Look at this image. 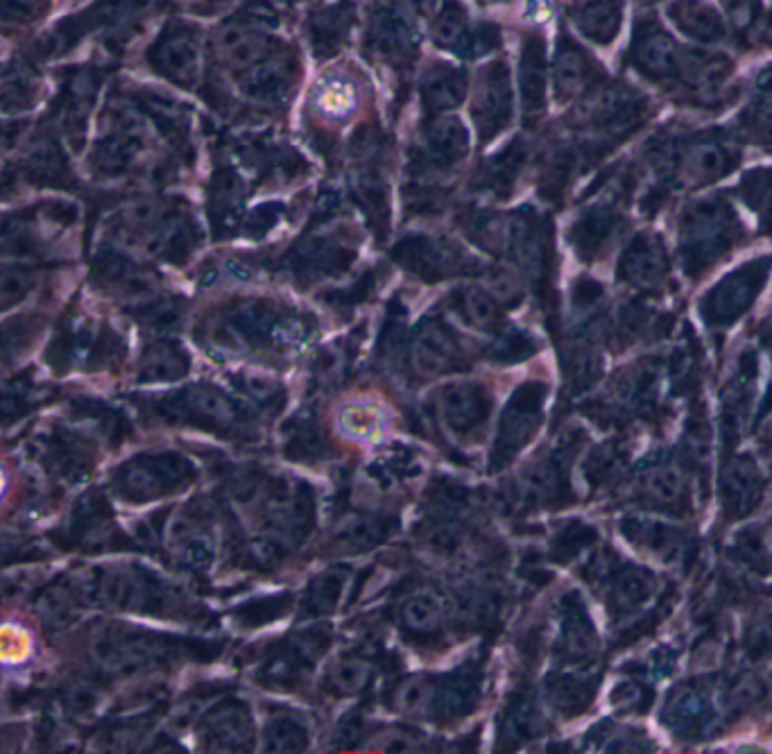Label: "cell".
I'll list each match as a JSON object with an SVG mask.
<instances>
[{"label": "cell", "mask_w": 772, "mask_h": 754, "mask_svg": "<svg viewBox=\"0 0 772 754\" xmlns=\"http://www.w3.org/2000/svg\"><path fill=\"white\" fill-rule=\"evenodd\" d=\"M193 467L184 458L166 453V456H154L132 462L120 476L123 492L136 501H152L166 494L170 487L186 483L191 478Z\"/></svg>", "instance_id": "1"}, {"label": "cell", "mask_w": 772, "mask_h": 754, "mask_svg": "<svg viewBox=\"0 0 772 754\" xmlns=\"http://www.w3.org/2000/svg\"><path fill=\"white\" fill-rule=\"evenodd\" d=\"M93 659L116 675H134L145 668H152L166 655L157 641L148 637H132V634L105 632L93 641Z\"/></svg>", "instance_id": "2"}, {"label": "cell", "mask_w": 772, "mask_h": 754, "mask_svg": "<svg viewBox=\"0 0 772 754\" xmlns=\"http://www.w3.org/2000/svg\"><path fill=\"white\" fill-rule=\"evenodd\" d=\"M265 512H268L270 524L274 526V533H277L279 539H293L306 533L308 524H311L313 503L304 487L290 481H281L268 492Z\"/></svg>", "instance_id": "3"}, {"label": "cell", "mask_w": 772, "mask_h": 754, "mask_svg": "<svg viewBox=\"0 0 772 754\" xmlns=\"http://www.w3.org/2000/svg\"><path fill=\"white\" fill-rule=\"evenodd\" d=\"M96 594L102 603L120 612H148L159 601L150 582L139 571L125 567L105 571V576L96 582Z\"/></svg>", "instance_id": "4"}, {"label": "cell", "mask_w": 772, "mask_h": 754, "mask_svg": "<svg viewBox=\"0 0 772 754\" xmlns=\"http://www.w3.org/2000/svg\"><path fill=\"white\" fill-rule=\"evenodd\" d=\"M150 57L161 73L179 84L193 82L197 71H200V46H197V39L191 32L179 30L168 34L159 41Z\"/></svg>", "instance_id": "5"}, {"label": "cell", "mask_w": 772, "mask_h": 754, "mask_svg": "<svg viewBox=\"0 0 772 754\" xmlns=\"http://www.w3.org/2000/svg\"><path fill=\"white\" fill-rule=\"evenodd\" d=\"M510 116V77L503 64H494L480 82L476 100V121L480 130L487 132L501 130L505 118Z\"/></svg>", "instance_id": "6"}, {"label": "cell", "mask_w": 772, "mask_h": 754, "mask_svg": "<svg viewBox=\"0 0 772 754\" xmlns=\"http://www.w3.org/2000/svg\"><path fill=\"white\" fill-rule=\"evenodd\" d=\"M410 356H413L415 372L431 379V376L449 370L453 358H456V347H453V340L440 324L426 322L417 331Z\"/></svg>", "instance_id": "7"}, {"label": "cell", "mask_w": 772, "mask_h": 754, "mask_svg": "<svg viewBox=\"0 0 772 754\" xmlns=\"http://www.w3.org/2000/svg\"><path fill=\"white\" fill-rule=\"evenodd\" d=\"M483 415V399L474 385H446L440 392V417L456 433H465Z\"/></svg>", "instance_id": "8"}, {"label": "cell", "mask_w": 772, "mask_h": 754, "mask_svg": "<svg viewBox=\"0 0 772 754\" xmlns=\"http://www.w3.org/2000/svg\"><path fill=\"white\" fill-rule=\"evenodd\" d=\"M204 730L213 743H220V748L225 750H236L252 739L250 714L238 705L213 709L204 721Z\"/></svg>", "instance_id": "9"}, {"label": "cell", "mask_w": 772, "mask_h": 754, "mask_svg": "<svg viewBox=\"0 0 772 754\" xmlns=\"http://www.w3.org/2000/svg\"><path fill=\"white\" fill-rule=\"evenodd\" d=\"M218 48L231 66L250 68L263 62L265 53H268V41L259 34L240 28V25H229L220 32Z\"/></svg>", "instance_id": "10"}, {"label": "cell", "mask_w": 772, "mask_h": 754, "mask_svg": "<svg viewBox=\"0 0 772 754\" xmlns=\"http://www.w3.org/2000/svg\"><path fill=\"white\" fill-rule=\"evenodd\" d=\"M349 580L351 576L345 569H329L320 573L306 591V612L324 616L336 610V607L345 601Z\"/></svg>", "instance_id": "11"}, {"label": "cell", "mask_w": 772, "mask_h": 754, "mask_svg": "<svg viewBox=\"0 0 772 754\" xmlns=\"http://www.w3.org/2000/svg\"><path fill=\"white\" fill-rule=\"evenodd\" d=\"M188 372V361L182 349L168 342H159L145 351L141 363V379L148 383L157 381H177Z\"/></svg>", "instance_id": "12"}, {"label": "cell", "mask_w": 772, "mask_h": 754, "mask_svg": "<svg viewBox=\"0 0 772 754\" xmlns=\"http://www.w3.org/2000/svg\"><path fill=\"white\" fill-rule=\"evenodd\" d=\"M465 75H460L453 68L440 66L426 75L422 84L424 102L431 109H451L465 98Z\"/></svg>", "instance_id": "13"}, {"label": "cell", "mask_w": 772, "mask_h": 754, "mask_svg": "<svg viewBox=\"0 0 772 754\" xmlns=\"http://www.w3.org/2000/svg\"><path fill=\"white\" fill-rule=\"evenodd\" d=\"M186 406L193 410L195 415H200L207 422H213L218 426H231L236 424L238 410L234 401L225 397L220 390L211 388V385H195L186 392Z\"/></svg>", "instance_id": "14"}, {"label": "cell", "mask_w": 772, "mask_h": 754, "mask_svg": "<svg viewBox=\"0 0 772 754\" xmlns=\"http://www.w3.org/2000/svg\"><path fill=\"white\" fill-rule=\"evenodd\" d=\"M401 619L413 632L428 634L440 628L444 619L442 601L433 591L419 589L413 596L406 598V603L401 607Z\"/></svg>", "instance_id": "15"}, {"label": "cell", "mask_w": 772, "mask_h": 754, "mask_svg": "<svg viewBox=\"0 0 772 754\" xmlns=\"http://www.w3.org/2000/svg\"><path fill=\"white\" fill-rule=\"evenodd\" d=\"M372 678V666L363 657H340L329 671V684L340 696H356Z\"/></svg>", "instance_id": "16"}, {"label": "cell", "mask_w": 772, "mask_h": 754, "mask_svg": "<svg viewBox=\"0 0 772 754\" xmlns=\"http://www.w3.org/2000/svg\"><path fill=\"white\" fill-rule=\"evenodd\" d=\"M315 105L329 118H345L351 109L356 107V89L354 84L342 80V77H331L322 84L315 93Z\"/></svg>", "instance_id": "17"}, {"label": "cell", "mask_w": 772, "mask_h": 754, "mask_svg": "<svg viewBox=\"0 0 772 754\" xmlns=\"http://www.w3.org/2000/svg\"><path fill=\"white\" fill-rule=\"evenodd\" d=\"M428 148H431L433 157L442 161H456L467 150V132L462 130L458 121H446L435 123L428 132Z\"/></svg>", "instance_id": "18"}, {"label": "cell", "mask_w": 772, "mask_h": 754, "mask_svg": "<svg viewBox=\"0 0 772 754\" xmlns=\"http://www.w3.org/2000/svg\"><path fill=\"white\" fill-rule=\"evenodd\" d=\"M268 743L274 752H299L306 748L308 732L295 716L277 714L268 723Z\"/></svg>", "instance_id": "19"}, {"label": "cell", "mask_w": 772, "mask_h": 754, "mask_svg": "<svg viewBox=\"0 0 772 754\" xmlns=\"http://www.w3.org/2000/svg\"><path fill=\"white\" fill-rule=\"evenodd\" d=\"M578 25L591 39L609 41L614 37L616 28H619V10H616V5L605 3V0L591 3L580 10Z\"/></svg>", "instance_id": "20"}, {"label": "cell", "mask_w": 772, "mask_h": 754, "mask_svg": "<svg viewBox=\"0 0 772 754\" xmlns=\"http://www.w3.org/2000/svg\"><path fill=\"white\" fill-rule=\"evenodd\" d=\"M75 594L64 585L48 587L44 594L37 598V612L41 619L53 628H62L64 623L73 619L75 614Z\"/></svg>", "instance_id": "21"}, {"label": "cell", "mask_w": 772, "mask_h": 754, "mask_svg": "<svg viewBox=\"0 0 772 754\" xmlns=\"http://www.w3.org/2000/svg\"><path fill=\"white\" fill-rule=\"evenodd\" d=\"M379 539H381L379 526H376L372 519H365V517L345 519V524H342L336 533V544L347 553L367 551V548L376 546Z\"/></svg>", "instance_id": "22"}, {"label": "cell", "mask_w": 772, "mask_h": 754, "mask_svg": "<svg viewBox=\"0 0 772 754\" xmlns=\"http://www.w3.org/2000/svg\"><path fill=\"white\" fill-rule=\"evenodd\" d=\"M680 16H677V25L693 34L696 39H720L723 37V21L716 12H711L707 5H682L677 7Z\"/></svg>", "instance_id": "23"}, {"label": "cell", "mask_w": 772, "mask_h": 754, "mask_svg": "<svg viewBox=\"0 0 772 754\" xmlns=\"http://www.w3.org/2000/svg\"><path fill=\"white\" fill-rule=\"evenodd\" d=\"M521 84H523V100L528 102L530 111L533 107H539L544 96V55H542V46L530 41L526 53H523V75H521Z\"/></svg>", "instance_id": "24"}, {"label": "cell", "mask_w": 772, "mask_h": 754, "mask_svg": "<svg viewBox=\"0 0 772 754\" xmlns=\"http://www.w3.org/2000/svg\"><path fill=\"white\" fill-rule=\"evenodd\" d=\"M435 696V684H431L426 678H410L408 682H403L401 689L397 691V707L403 714L410 716L426 714L428 709H433Z\"/></svg>", "instance_id": "25"}, {"label": "cell", "mask_w": 772, "mask_h": 754, "mask_svg": "<svg viewBox=\"0 0 772 754\" xmlns=\"http://www.w3.org/2000/svg\"><path fill=\"white\" fill-rule=\"evenodd\" d=\"M639 59H641V66H646L648 71H653L657 75H671L677 71V64H680L671 41L666 37H659V34L657 37H650L643 41L639 50Z\"/></svg>", "instance_id": "26"}, {"label": "cell", "mask_w": 772, "mask_h": 754, "mask_svg": "<svg viewBox=\"0 0 772 754\" xmlns=\"http://www.w3.org/2000/svg\"><path fill=\"white\" fill-rule=\"evenodd\" d=\"M213 558H216V546H213L211 537L202 533L186 535L179 544V560L184 562V567L204 571L211 567Z\"/></svg>", "instance_id": "27"}, {"label": "cell", "mask_w": 772, "mask_h": 754, "mask_svg": "<svg viewBox=\"0 0 772 754\" xmlns=\"http://www.w3.org/2000/svg\"><path fill=\"white\" fill-rule=\"evenodd\" d=\"M102 700H105V696H102L98 687H93L89 682H77L75 687L66 691L64 705L75 716H89L102 705Z\"/></svg>", "instance_id": "28"}, {"label": "cell", "mask_w": 772, "mask_h": 754, "mask_svg": "<svg viewBox=\"0 0 772 754\" xmlns=\"http://www.w3.org/2000/svg\"><path fill=\"white\" fill-rule=\"evenodd\" d=\"M555 77L562 91L566 93L578 91L582 84L587 82L585 59H582L578 53H562L560 62H557V68H555Z\"/></svg>", "instance_id": "29"}, {"label": "cell", "mask_w": 772, "mask_h": 754, "mask_svg": "<svg viewBox=\"0 0 772 754\" xmlns=\"http://www.w3.org/2000/svg\"><path fill=\"white\" fill-rule=\"evenodd\" d=\"M465 19L467 14L458 3H446L435 21V39L440 41V44H453V41H458L462 30H465Z\"/></svg>", "instance_id": "30"}, {"label": "cell", "mask_w": 772, "mask_h": 754, "mask_svg": "<svg viewBox=\"0 0 772 754\" xmlns=\"http://www.w3.org/2000/svg\"><path fill=\"white\" fill-rule=\"evenodd\" d=\"M462 308H465L469 322H474L480 329L492 327L496 320V308L492 304V299L476 288H471L462 295Z\"/></svg>", "instance_id": "31"}, {"label": "cell", "mask_w": 772, "mask_h": 754, "mask_svg": "<svg viewBox=\"0 0 772 754\" xmlns=\"http://www.w3.org/2000/svg\"><path fill=\"white\" fill-rule=\"evenodd\" d=\"M725 166V157L720 148H714V145H705L693 152V157L689 159V168L696 177H714L720 173V168Z\"/></svg>", "instance_id": "32"}, {"label": "cell", "mask_w": 772, "mask_h": 754, "mask_svg": "<svg viewBox=\"0 0 772 754\" xmlns=\"http://www.w3.org/2000/svg\"><path fill=\"white\" fill-rule=\"evenodd\" d=\"M32 284V277L25 270H5L3 272V306L10 308L12 304L19 302L25 295H28Z\"/></svg>", "instance_id": "33"}, {"label": "cell", "mask_w": 772, "mask_h": 754, "mask_svg": "<svg viewBox=\"0 0 772 754\" xmlns=\"http://www.w3.org/2000/svg\"><path fill=\"white\" fill-rule=\"evenodd\" d=\"M426 544L435 553H453L460 544V535L451 526H437L426 535Z\"/></svg>", "instance_id": "34"}, {"label": "cell", "mask_w": 772, "mask_h": 754, "mask_svg": "<svg viewBox=\"0 0 772 754\" xmlns=\"http://www.w3.org/2000/svg\"><path fill=\"white\" fill-rule=\"evenodd\" d=\"M243 385H245L247 394H250V397L256 399V401H268V399L274 397V394H277V390H279V388H277V383H274V381L270 379V376L259 374V372L247 374L245 379H243Z\"/></svg>", "instance_id": "35"}, {"label": "cell", "mask_w": 772, "mask_h": 754, "mask_svg": "<svg viewBox=\"0 0 772 754\" xmlns=\"http://www.w3.org/2000/svg\"><path fill=\"white\" fill-rule=\"evenodd\" d=\"M381 750H390V752H413L417 750V741L413 739V736H408L406 732H399V730H390L385 732L381 739Z\"/></svg>", "instance_id": "36"}]
</instances>
